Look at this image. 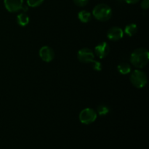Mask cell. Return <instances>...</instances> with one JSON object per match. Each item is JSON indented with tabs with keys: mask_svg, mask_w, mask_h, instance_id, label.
<instances>
[{
	"mask_svg": "<svg viewBox=\"0 0 149 149\" xmlns=\"http://www.w3.org/2000/svg\"><path fill=\"white\" fill-rule=\"evenodd\" d=\"M138 31V26L135 23H130L125 26V33L128 36H132Z\"/></svg>",
	"mask_w": 149,
	"mask_h": 149,
	"instance_id": "cell-13",
	"label": "cell"
},
{
	"mask_svg": "<svg viewBox=\"0 0 149 149\" xmlns=\"http://www.w3.org/2000/svg\"><path fill=\"white\" fill-rule=\"evenodd\" d=\"M97 112L100 116H106L110 112V107L106 104H100L97 106Z\"/></svg>",
	"mask_w": 149,
	"mask_h": 149,
	"instance_id": "cell-14",
	"label": "cell"
},
{
	"mask_svg": "<svg viewBox=\"0 0 149 149\" xmlns=\"http://www.w3.org/2000/svg\"><path fill=\"white\" fill-rule=\"evenodd\" d=\"M149 61V52L145 48L135 49L130 55V63L137 68H143Z\"/></svg>",
	"mask_w": 149,
	"mask_h": 149,
	"instance_id": "cell-1",
	"label": "cell"
},
{
	"mask_svg": "<svg viewBox=\"0 0 149 149\" xmlns=\"http://www.w3.org/2000/svg\"><path fill=\"white\" fill-rule=\"evenodd\" d=\"M79 119L84 125H90L97 119V111L91 108H86L80 112Z\"/></svg>",
	"mask_w": 149,
	"mask_h": 149,
	"instance_id": "cell-4",
	"label": "cell"
},
{
	"mask_svg": "<svg viewBox=\"0 0 149 149\" xmlns=\"http://www.w3.org/2000/svg\"><path fill=\"white\" fill-rule=\"evenodd\" d=\"M21 10H23L24 13H26V12H27L28 10H29V6L23 4V6H22V7H21Z\"/></svg>",
	"mask_w": 149,
	"mask_h": 149,
	"instance_id": "cell-20",
	"label": "cell"
},
{
	"mask_svg": "<svg viewBox=\"0 0 149 149\" xmlns=\"http://www.w3.org/2000/svg\"><path fill=\"white\" fill-rule=\"evenodd\" d=\"M74 4L78 7H84L89 2V0H73Z\"/></svg>",
	"mask_w": 149,
	"mask_h": 149,
	"instance_id": "cell-17",
	"label": "cell"
},
{
	"mask_svg": "<svg viewBox=\"0 0 149 149\" xmlns=\"http://www.w3.org/2000/svg\"><path fill=\"white\" fill-rule=\"evenodd\" d=\"M93 15L97 20L107 21L111 17L112 10L107 4H99L93 8Z\"/></svg>",
	"mask_w": 149,
	"mask_h": 149,
	"instance_id": "cell-2",
	"label": "cell"
},
{
	"mask_svg": "<svg viewBox=\"0 0 149 149\" xmlns=\"http://www.w3.org/2000/svg\"><path fill=\"white\" fill-rule=\"evenodd\" d=\"M39 56L42 61L49 63L54 59L55 52L50 47L43 46L39 49Z\"/></svg>",
	"mask_w": 149,
	"mask_h": 149,
	"instance_id": "cell-7",
	"label": "cell"
},
{
	"mask_svg": "<svg viewBox=\"0 0 149 149\" xmlns=\"http://www.w3.org/2000/svg\"><path fill=\"white\" fill-rule=\"evenodd\" d=\"M78 18L81 23H87L91 20L92 15L90 12L87 10H81L78 13Z\"/></svg>",
	"mask_w": 149,
	"mask_h": 149,
	"instance_id": "cell-10",
	"label": "cell"
},
{
	"mask_svg": "<svg viewBox=\"0 0 149 149\" xmlns=\"http://www.w3.org/2000/svg\"><path fill=\"white\" fill-rule=\"evenodd\" d=\"M4 7L10 13H17L21 10L23 0H4Z\"/></svg>",
	"mask_w": 149,
	"mask_h": 149,
	"instance_id": "cell-6",
	"label": "cell"
},
{
	"mask_svg": "<svg viewBox=\"0 0 149 149\" xmlns=\"http://www.w3.org/2000/svg\"><path fill=\"white\" fill-rule=\"evenodd\" d=\"M130 79L132 85L136 88H143L146 85L148 81V78L146 73L139 69H136L132 71Z\"/></svg>",
	"mask_w": 149,
	"mask_h": 149,
	"instance_id": "cell-3",
	"label": "cell"
},
{
	"mask_svg": "<svg viewBox=\"0 0 149 149\" xmlns=\"http://www.w3.org/2000/svg\"><path fill=\"white\" fill-rule=\"evenodd\" d=\"M123 36V30L117 26L111 27L107 32V37L111 41H119L122 39Z\"/></svg>",
	"mask_w": 149,
	"mask_h": 149,
	"instance_id": "cell-9",
	"label": "cell"
},
{
	"mask_svg": "<svg viewBox=\"0 0 149 149\" xmlns=\"http://www.w3.org/2000/svg\"><path fill=\"white\" fill-rule=\"evenodd\" d=\"M140 0H125V1H126L127 3L128 4H136Z\"/></svg>",
	"mask_w": 149,
	"mask_h": 149,
	"instance_id": "cell-19",
	"label": "cell"
},
{
	"mask_svg": "<svg viewBox=\"0 0 149 149\" xmlns=\"http://www.w3.org/2000/svg\"><path fill=\"white\" fill-rule=\"evenodd\" d=\"M45 0H27V5L31 7H36L40 6Z\"/></svg>",
	"mask_w": 149,
	"mask_h": 149,
	"instance_id": "cell-15",
	"label": "cell"
},
{
	"mask_svg": "<svg viewBox=\"0 0 149 149\" xmlns=\"http://www.w3.org/2000/svg\"><path fill=\"white\" fill-rule=\"evenodd\" d=\"M29 17L25 13H20L17 16V23L20 26H26L29 23Z\"/></svg>",
	"mask_w": 149,
	"mask_h": 149,
	"instance_id": "cell-12",
	"label": "cell"
},
{
	"mask_svg": "<svg viewBox=\"0 0 149 149\" xmlns=\"http://www.w3.org/2000/svg\"><path fill=\"white\" fill-rule=\"evenodd\" d=\"M77 58L83 63H91L92 61L95 60V54L92 49L84 47L78 51Z\"/></svg>",
	"mask_w": 149,
	"mask_h": 149,
	"instance_id": "cell-5",
	"label": "cell"
},
{
	"mask_svg": "<svg viewBox=\"0 0 149 149\" xmlns=\"http://www.w3.org/2000/svg\"><path fill=\"white\" fill-rule=\"evenodd\" d=\"M117 70L122 75H126L131 72V66L129 63L125 62H122L119 63L117 66Z\"/></svg>",
	"mask_w": 149,
	"mask_h": 149,
	"instance_id": "cell-11",
	"label": "cell"
},
{
	"mask_svg": "<svg viewBox=\"0 0 149 149\" xmlns=\"http://www.w3.org/2000/svg\"><path fill=\"white\" fill-rule=\"evenodd\" d=\"M141 6V8L143 10H148L149 7V0H143Z\"/></svg>",
	"mask_w": 149,
	"mask_h": 149,
	"instance_id": "cell-18",
	"label": "cell"
},
{
	"mask_svg": "<svg viewBox=\"0 0 149 149\" xmlns=\"http://www.w3.org/2000/svg\"><path fill=\"white\" fill-rule=\"evenodd\" d=\"M116 1H117L119 3H122L125 1V0H116Z\"/></svg>",
	"mask_w": 149,
	"mask_h": 149,
	"instance_id": "cell-21",
	"label": "cell"
},
{
	"mask_svg": "<svg viewBox=\"0 0 149 149\" xmlns=\"http://www.w3.org/2000/svg\"><path fill=\"white\" fill-rule=\"evenodd\" d=\"M91 65L92 67H93V69L95 71H100L102 70V64L101 63L99 62V61H93L91 63Z\"/></svg>",
	"mask_w": 149,
	"mask_h": 149,
	"instance_id": "cell-16",
	"label": "cell"
},
{
	"mask_svg": "<svg viewBox=\"0 0 149 149\" xmlns=\"http://www.w3.org/2000/svg\"><path fill=\"white\" fill-rule=\"evenodd\" d=\"M109 52H110V47L106 42H100L95 47V53L100 59L106 58L109 55Z\"/></svg>",
	"mask_w": 149,
	"mask_h": 149,
	"instance_id": "cell-8",
	"label": "cell"
}]
</instances>
